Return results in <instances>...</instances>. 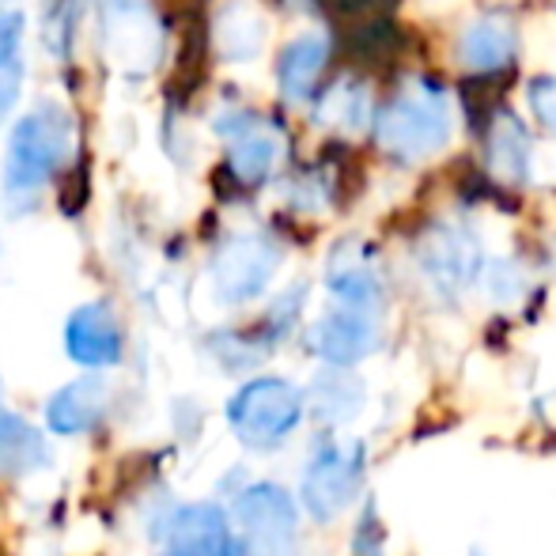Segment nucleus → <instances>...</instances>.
Listing matches in <instances>:
<instances>
[{"mask_svg":"<svg viewBox=\"0 0 556 556\" xmlns=\"http://www.w3.org/2000/svg\"><path fill=\"white\" fill-rule=\"evenodd\" d=\"M307 417V402L303 390L277 375H262L250 379L247 387L235 390L227 402V425L247 443L250 451H277L295 435V428Z\"/></svg>","mask_w":556,"mask_h":556,"instance_id":"nucleus-1","label":"nucleus"},{"mask_svg":"<svg viewBox=\"0 0 556 556\" xmlns=\"http://www.w3.org/2000/svg\"><path fill=\"white\" fill-rule=\"evenodd\" d=\"M367 477V446L359 440H337L323 435L303 466L300 500L315 522H333L344 515L364 492Z\"/></svg>","mask_w":556,"mask_h":556,"instance_id":"nucleus-2","label":"nucleus"},{"mask_svg":"<svg viewBox=\"0 0 556 556\" xmlns=\"http://www.w3.org/2000/svg\"><path fill=\"white\" fill-rule=\"evenodd\" d=\"M235 556L300 553V504L273 481L250 484L235 496Z\"/></svg>","mask_w":556,"mask_h":556,"instance_id":"nucleus-3","label":"nucleus"},{"mask_svg":"<svg viewBox=\"0 0 556 556\" xmlns=\"http://www.w3.org/2000/svg\"><path fill=\"white\" fill-rule=\"evenodd\" d=\"M68 137H73V125L61 106L46 103L35 114H27L12 132V144H8L4 160V186L8 193H27L38 190L46 178L58 170V163L68 152Z\"/></svg>","mask_w":556,"mask_h":556,"instance_id":"nucleus-4","label":"nucleus"},{"mask_svg":"<svg viewBox=\"0 0 556 556\" xmlns=\"http://www.w3.org/2000/svg\"><path fill=\"white\" fill-rule=\"evenodd\" d=\"M451 132V114H446L443 91L417 84L402 91L387 111L379 114V140L387 152L397 155H425L440 148Z\"/></svg>","mask_w":556,"mask_h":556,"instance_id":"nucleus-5","label":"nucleus"},{"mask_svg":"<svg viewBox=\"0 0 556 556\" xmlns=\"http://www.w3.org/2000/svg\"><path fill=\"white\" fill-rule=\"evenodd\" d=\"M307 349L323 359L326 367H349L359 359L375 356L382 349V323L379 311L333 307L323 315L307 333Z\"/></svg>","mask_w":556,"mask_h":556,"instance_id":"nucleus-6","label":"nucleus"},{"mask_svg":"<svg viewBox=\"0 0 556 556\" xmlns=\"http://www.w3.org/2000/svg\"><path fill=\"white\" fill-rule=\"evenodd\" d=\"M277 247L262 235H239L224 242V250L213 262V288L224 303H247L265 292V285L277 273Z\"/></svg>","mask_w":556,"mask_h":556,"instance_id":"nucleus-7","label":"nucleus"},{"mask_svg":"<svg viewBox=\"0 0 556 556\" xmlns=\"http://www.w3.org/2000/svg\"><path fill=\"white\" fill-rule=\"evenodd\" d=\"M477 265H481V250L477 239H469V231L443 227L420 242V269L440 295H458L462 288L473 285Z\"/></svg>","mask_w":556,"mask_h":556,"instance_id":"nucleus-8","label":"nucleus"},{"mask_svg":"<svg viewBox=\"0 0 556 556\" xmlns=\"http://www.w3.org/2000/svg\"><path fill=\"white\" fill-rule=\"evenodd\" d=\"M160 556H235L231 522L216 504H190L175 515Z\"/></svg>","mask_w":556,"mask_h":556,"instance_id":"nucleus-9","label":"nucleus"},{"mask_svg":"<svg viewBox=\"0 0 556 556\" xmlns=\"http://www.w3.org/2000/svg\"><path fill=\"white\" fill-rule=\"evenodd\" d=\"M65 349L80 367H114L122 359V330L106 303H88L65 326Z\"/></svg>","mask_w":556,"mask_h":556,"instance_id":"nucleus-10","label":"nucleus"},{"mask_svg":"<svg viewBox=\"0 0 556 556\" xmlns=\"http://www.w3.org/2000/svg\"><path fill=\"white\" fill-rule=\"evenodd\" d=\"M326 285H330L337 307H356V311H379L382 307V280L375 269L371 254L356 242H344L333 250L330 269H326Z\"/></svg>","mask_w":556,"mask_h":556,"instance_id":"nucleus-11","label":"nucleus"},{"mask_svg":"<svg viewBox=\"0 0 556 556\" xmlns=\"http://www.w3.org/2000/svg\"><path fill=\"white\" fill-rule=\"evenodd\" d=\"M307 413H315V420H323L326 428H341L364 413L367 387L359 375H352L349 367H326L315 375L307 390H303Z\"/></svg>","mask_w":556,"mask_h":556,"instance_id":"nucleus-12","label":"nucleus"},{"mask_svg":"<svg viewBox=\"0 0 556 556\" xmlns=\"http://www.w3.org/2000/svg\"><path fill=\"white\" fill-rule=\"evenodd\" d=\"M106 397H111V390H106V379H99V375H84V379L61 387L50 397V409H46L50 432L80 435L88 428H96L99 417L106 413Z\"/></svg>","mask_w":556,"mask_h":556,"instance_id":"nucleus-13","label":"nucleus"},{"mask_svg":"<svg viewBox=\"0 0 556 556\" xmlns=\"http://www.w3.org/2000/svg\"><path fill=\"white\" fill-rule=\"evenodd\" d=\"M103 15L111 50L125 65H132V58H140L137 65L144 68L155 53V23L148 15L144 0H103Z\"/></svg>","mask_w":556,"mask_h":556,"instance_id":"nucleus-14","label":"nucleus"},{"mask_svg":"<svg viewBox=\"0 0 556 556\" xmlns=\"http://www.w3.org/2000/svg\"><path fill=\"white\" fill-rule=\"evenodd\" d=\"M50 462V443L35 425L0 405V473H30Z\"/></svg>","mask_w":556,"mask_h":556,"instance_id":"nucleus-15","label":"nucleus"},{"mask_svg":"<svg viewBox=\"0 0 556 556\" xmlns=\"http://www.w3.org/2000/svg\"><path fill=\"white\" fill-rule=\"evenodd\" d=\"M458 50H462V61H466L473 73H489V68H500L511 61L515 35L507 23L481 20V23H473V27H466Z\"/></svg>","mask_w":556,"mask_h":556,"instance_id":"nucleus-16","label":"nucleus"},{"mask_svg":"<svg viewBox=\"0 0 556 556\" xmlns=\"http://www.w3.org/2000/svg\"><path fill=\"white\" fill-rule=\"evenodd\" d=\"M326 53H330L326 38H315V35L288 46L285 58H280V84H285V96L303 99L311 88H315L318 73H323V65H326Z\"/></svg>","mask_w":556,"mask_h":556,"instance_id":"nucleus-17","label":"nucleus"},{"mask_svg":"<svg viewBox=\"0 0 556 556\" xmlns=\"http://www.w3.org/2000/svg\"><path fill=\"white\" fill-rule=\"evenodd\" d=\"M273 155H277V140L269 137V132L254 129V132H242V137H235L231 144V170L239 182L254 186L262 182L265 175H269L273 167Z\"/></svg>","mask_w":556,"mask_h":556,"instance_id":"nucleus-18","label":"nucleus"},{"mask_svg":"<svg viewBox=\"0 0 556 556\" xmlns=\"http://www.w3.org/2000/svg\"><path fill=\"white\" fill-rule=\"evenodd\" d=\"M527 132H522L519 122L511 117H500L496 122V137H492V163H496L500 178H522L527 170Z\"/></svg>","mask_w":556,"mask_h":556,"instance_id":"nucleus-19","label":"nucleus"},{"mask_svg":"<svg viewBox=\"0 0 556 556\" xmlns=\"http://www.w3.org/2000/svg\"><path fill=\"white\" fill-rule=\"evenodd\" d=\"M349 549H352V556H387V527H382L375 500H367L364 511L356 515V527H352Z\"/></svg>","mask_w":556,"mask_h":556,"instance_id":"nucleus-20","label":"nucleus"},{"mask_svg":"<svg viewBox=\"0 0 556 556\" xmlns=\"http://www.w3.org/2000/svg\"><path fill=\"white\" fill-rule=\"evenodd\" d=\"M530 103H534L538 117L556 132V80H542L538 88H530Z\"/></svg>","mask_w":556,"mask_h":556,"instance_id":"nucleus-21","label":"nucleus"},{"mask_svg":"<svg viewBox=\"0 0 556 556\" xmlns=\"http://www.w3.org/2000/svg\"><path fill=\"white\" fill-rule=\"evenodd\" d=\"M15 42H20V20L15 15H0V65L12 58Z\"/></svg>","mask_w":556,"mask_h":556,"instance_id":"nucleus-22","label":"nucleus"},{"mask_svg":"<svg viewBox=\"0 0 556 556\" xmlns=\"http://www.w3.org/2000/svg\"><path fill=\"white\" fill-rule=\"evenodd\" d=\"M15 91H20V76H15V73H8L4 80H0V114H4L8 106H12Z\"/></svg>","mask_w":556,"mask_h":556,"instance_id":"nucleus-23","label":"nucleus"},{"mask_svg":"<svg viewBox=\"0 0 556 556\" xmlns=\"http://www.w3.org/2000/svg\"><path fill=\"white\" fill-rule=\"evenodd\" d=\"M469 556H484V553L481 549H469Z\"/></svg>","mask_w":556,"mask_h":556,"instance_id":"nucleus-24","label":"nucleus"}]
</instances>
